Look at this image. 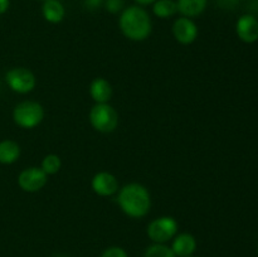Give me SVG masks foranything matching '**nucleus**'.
Returning <instances> with one entry per match:
<instances>
[{"instance_id":"nucleus-6","label":"nucleus","mask_w":258,"mask_h":257,"mask_svg":"<svg viewBox=\"0 0 258 257\" xmlns=\"http://www.w3.org/2000/svg\"><path fill=\"white\" fill-rule=\"evenodd\" d=\"M5 82L13 92L19 93V95H27L35 88L37 78H35L34 73L28 68L14 67L10 68L5 73Z\"/></svg>"},{"instance_id":"nucleus-28","label":"nucleus","mask_w":258,"mask_h":257,"mask_svg":"<svg viewBox=\"0 0 258 257\" xmlns=\"http://www.w3.org/2000/svg\"><path fill=\"white\" fill-rule=\"evenodd\" d=\"M40 2H45V0H40Z\"/></svg>"},{"instance_id":"nucleus-1","label":"nucleus","mask_w":258,"mask_h":257,"mask_svg":"<svg viewBox=\"0 0 258 257\" xmlns=\"http://www.w3.org/2000/svg\"><path fill=\"white\" fill-rule=\"evenodd\" d=\"M116 201L121 211L133 219L144 218L151 208L150 191L140 183H128L118 189Z\"/></svg>"},{"instance_id":"nucleus-9","label":"nucleus","mask_w":258,"mask_h":257,"mask_svg":"<svg viewBox=\"0 0 258 257\" xmlns=\"http://www.w3.org/2000/svg\"><path fill=\"white\" fill-rule=\"evenodd\" d=\"M91 188L98 197H112L117 194L120 185L118 180L110 171H98L91 179Z\"/></svg>"},{"instance_id":"nucleus-19","label":"nucleus","mask_w":258,"mask_h":257,"mask_svg":"<svg viewBox=\"0 0 258 257\" xmlns=\"http://www.w3.org/2000/svg\"><path fill=\"white\" fill-rule=\"evenodd\" d=\"M123 5H125V0H106L105 2L106 10L111 14H117L122 12Z\"/></svg>"},{"instance_id":"nucleus-12","label":"nucleus","mask_w":258,"mask_h":257,"mask_svg":"<svg viewBox=\"0 0 258 257\" xmlns=\"http://www.w3.org/2000/svg\"><path fill=\"white\" fill-rule=\"evenodd\" d=\"M91 98L95 103H108L112 97V86L106 78L97 77L92 80L88 88Z\"/></svg>"},{"instance_id":"nucleus-2","label":"nucleus","mask_w":258,"mask_h":257,"mask_svg":"<svg viewBox=\"0 0 258 257\" xmlns=\"http://www.w3.org/2000/svg\"><path fill=\"white\" fill-rule=\"evenodd\" d=\"M118 27L123 37L133 42H144L153 32V23L149 13L140 5H133L121 12Z\"/></svg>"},{"instance_id":"nucleus-3","label":"nucleus","mask_w":258,"mask_h":257,"mask_svg":"<svg viewBox=\"0 0 258 257\" xmlns=\"http://www.w3.org/2000/svg\"><path fill=\"white\" fill-rule=\"evenodd\" d=\"M44 118V108L37 101H23L13 110V121L20 128L32 130L42 123Z\"/></svg>"},{"instance_id":"nucleus-20","label":"nucleus","mask_w":258,"mask_h":257,"mask_svg":"<svg viewBox=\"0 0 258 257\" xmlns=\"http://www.w3.org/2000/svg\"><path fill=\"white\" fill-rule=\"evenodd\" d=\"M100 257H128L127 252L122 248V247L118 246H112L106 248L105 251L101 253Z\"/></svg>"},{"instance_id":"nucleus-15","label":"nucleus","mask_w":258,"mask_h":257,"mask_svg":"<svg viewBox=\"0 0 258 257\" xmlns=\"http://www.w3.org/2000/svg\"><path fill=\"white\" fill-rule=\"evenodd\" d=\"M22 154L19 144L14 140H2L0 141V164L10 165L18 161Z\"/></svg>"},{"instance_id":"nucleus-8","label":"nucleus","mask_w":258,"mask_h":257,"mask_svg":"<svg viewBox=\"0 0 258 257\" xmlns=\"http://www.w3.org/2000/svg\"><path fill=\"white\" fill-rule=\"evenodd\" d=\"M171 32H173V35L176 42L183 45L193 44L199 34L198 25L196 24L193 19L186 17L178 18L174 22Z\"/></svg>"},{"instance_id":"nucleus-17","label":"nucleus","mask_w":258,"mask_h":257,"mask_svg":"<svg viewBox=\"0 0 258 257\" xmlns=\"http://www.w3.org/2000/svg\"><path fill=\"white\" fill-rule=\"evenodd\" d=\"M62 168V160L57 154H48L42 159L40 169L44 171L47 175H54Z\"/></svg>"},{"instance_id":"nucleus-18","label":"nucleus","mask_w":258,"mask_h":257,"mask_svg":"<svg viewBox=\"0 0 258 257\" xmlns=\"http://www.w3.org/2000/svg\"><path fill=\"white\" fill-rule=\"evenodd\" d=\"M144 257H176L173 249L165 243H153L145 249Z\"/></svg>"},{"instance_id":"nucleus-22","label":"nucleus","mask_w":258,"mask_h":257,"mask_svg":"<svg viewBox=\"0 0 258 257\" xmlns=\"http://www.w3.org/2000/svg\"><path fill=\"white\" fill-rule=\"evenodd\" d=\"M10 7V0H0V15L5 14Z\"/></svg>"},{"instance_id":"nucleus-4","label":"nucleus","mask_w":258,"mask_h":257,"mask_svg":"<svg viewBox=\"0 0 258 257\" xmlns=\"http://www.w3.org/2000/svg\"><path fill=\"white\" fill-rule=\"evenodd\" d=\"M88 120L96 131L110 134L117 128L118 113L110 103H95L88 113Z\"/></svg>"},{"instance_id":"nucleus-29","label":"nucleus","mask_w":258,"mask_h":257,"mask_svg":"<svg viewBox=\"0 0 258 257\" xmlns=\"http://www.w3.org/2000/svg\"><path fill=\"white\" fill-rule=\"evenodd\" d=\"M189 257H194V256H189Z\"/></svg>"},{"instance_id":"nucleus-5","label":"nucleus","mask_w":258,"mask_h":257,"mask_svg":"<svg viewBox=\"0 0 258 257\" xmlns=\"http://www.w3.org/2000/svg\"><path fill=\"white\" fill-rule=\"evenodd\" d=\"M178 221L174 217L161 216L149 223L146 233L154 243H166L178 234Z\"/></svg>"},{"instance_id":"nucleus-16","label":"nucleus","mask_w":258,"mask_h":257,"mask_svg":"<svg viewBox=\"0 0 258 257\" xmlns=\"http://www.w3.org/2000/svg\"><path fill=\"white\" fill-rule=\"evenodd\" d=\"M153 13L160 19H168L178 13L176 2L174 0H156L153 4Z\"/></svg>"},{"instance_id":"nucleus-25","label":"nucleus","mask_w":258,"mask_h":257,"mask_svg":"<svg viewBox=\"0 0 258 257\" xmlns=\"http://www.w3.org/2000/svg\"><path fill=\"white\" fill-rule=\"evenodd\" d=\"M54 257H67V256H63V254H57V256H54Z\"/></svg>"},{"instance_id":"nucleus-27","label":"nucleus","mask_w":258,"mask_h":257,"mask_svg":"<svg viewBox=\"0 0 258 257\" xmlns=\"http://www.w3.org/2000/svg\"><path fill=\"white\" fill-rule=\"evenodd\" d=\"M257 254H258V246H257Z\"/></svg>"},{"instance_id":"nucleus-14","label":"nucleus","mask_w":258,"mask_h":257,"mask_svg":"<svg viewBox=\"0 0 258 257\" xmlns=\"http://www.w3.org/2000/svg\"><path fill=\"white\" fill-rule=\"evenodd\" d=\"M208 5V0H176L178 13L181 17L196 18L203 14Z\"/></svg>"},{"instance_id":"nucleus-11","label":"nucleus","mask_w":258,"mask_h":257,"mask_svg":"<svg viewBox=\"0 0 258 257\" xmlns=\"http://www.w3.org/2000/svg\"><path fill=\"white\" fill-rule=\"evenodd\" d=\"M171 249L176 257H189L193 256V253L197 249V239L193 234L188 232L176 234L173 238L171 243Z\"/></svg>"},{"instance_id":"nucleus-7","label":"nucleus","mask_w":258,"mask_h":257,"mask_svg":"<svg viewBox=\"0 0 258 257\" xmlns=\"http://www.w3.org/2000/svg\"><path fill=\"white\" fill-rule=\"evenodd\" d=\"M48 181V175L40 166H29L23 169L18 175V185L25 193H37L42 190Z\"/></svg>"},{"instance_id":"nucleus-23","label":"nucleus","mask_w":258,"mask_h":257,"mask_svg":"<svg viewBox=\"0 0 258 257\" xmlns=\"http://www.w3.org/2000/svg\"><path fill=\"white\" fill-rule=\"evenodd\" d=\"M219 3H221L222 7L232 8V7H234V5H237L238 0H219Z\"/></svg>"},{"instance_id":"nucleus-21","label":"nucleus","mask_w":258,"mask_h":257,"mask_svg":"<svg viewBox=\"0 0 258 257\" xmlns=\"http://www.w3.org/2000/svg\"><path fill=\"white\" fill-rule=\"evenodd\" d=\"M103 4V0H85V7L90 10H96Z\"/></svg>"},{"instance_id":"nucleus-26","label":"nucleus","mask_w":258,"mask_h":257,"mask_svg":"<svg viewBox=\"0 0 258 257\" xmlns=\"http://www.w3.org/2000/svg\"><path fill=\"white\" fill-rule=\"evenodd\" d=\"M244 2H251V0H244Z\"/></svg>"},{"instance_id":"nucleus-10","label":"nucleus","mask_w":258,"mask_h":257,"mask_svg":"<svg viewBox=\"0 0 258 257\" xmlns=\"http://www.w3.org/2000/svg\"><path fill=\"white\" fill-rule=\"evenodd\" d=\"M236 33L239 40L247 44L258 40V19L253 14H244L236 23Z\"/></svg>"},{"instance_id":"nucleus-24","label":"nucleus","mask_w":258,"mask_h":257,"mask_svg":"<svg viewBox=\"0 0 258 257\" xmlns=\"http://www.w3.org/2000/svg\"><path fill=\"white\" fill-rule=\"evenodd\" d=\"M156 0H135V3H138V5L140 7H146V5H151L154 4Z\"/></svg>"},{"instance_id":"nucleus-13","label":"nucleus","mask_w":258,"mask_h":257,"mask_svg":"<svg viewBox=\"0 0 258 257\" xmlns=\"http://www.w3.org/2000/svg\"><path fill=\"white\" fill-rule=\"evenodd\" d=\"M43 18L50 24H58L66 17L64 5L59 0H45L42 5Z\"/></svg>"}]
</instances>
